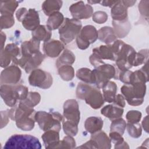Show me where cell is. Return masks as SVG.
Wrapping results in <instances>:
<instances>
[{"instance_id":"6da1fadb","label":"cell","mask_w":149,"mask_h":149,"mask_svg":"<svg viewBox=\"0 0 149 149\" xmlns=\"http://www.w3.org/2000/svg\"><path fill=\"white\" fill-rule=\"evenodd\" d=\"M36 111L19 102L17 107L8 110L9 118L16 122V126L23 131H30L35 124Z\"/></svg>"},{"instance_id":"7a4b0ae2","label":"cell","mask_w":149,"mask_h":149,"mask_svg":"<svg viewBox=\"0 0 149 149\" xmlns=\"http://www.w3.org/2000/svg\"><path fill=\"white\" fill-rule=\"evenodd\" d=\"M122 95L128 104L139 106L143 104L146 93L145 83L136 82L131 85H123L120 88Z\"/></svg>"},{"instance_id":"3957f363","label":"cell","mask_w":149,"mask_h":149,"mask_svg":"<svg viewBox=\"0 0 149 149\" xmlns=\"http://www.w3.org/2000/svg\"><path fill=\"white\" fill-rule=\"evenodd\" d=\"M35 120L40 128L44 132L49 130L59 132L61 129V122L63 120V116L58 112H47L40 111L36 112Z\"/></svg>"},{"instance_id":"277c9868","label":"cell","mask_w":149,"mask_h":149,"mask_svg":"<svg viewBox=\"0 0 149 149\" xmlns=\"http://www.w3.org/2000/svg\"><path fill=\"white\" fill-rule=\"evenodd\" d=\"M41 148L37 137L30 134H14L5 144L3 148Z\"/></svg>"},{"instance_id":"5b68a950","label":"cell","mask_w":149,"mask_h":149,"mask_svg":"<svg viewBox=\"0 0 149 149\" xmlns=\"http://www.w3.org/2000/svg\"><path fill=\"white\" fill-rule=\"evenodd\" d=\"M82 27L80 20L76 19L65 18L59 29V38L65 45L71 42L79 34Z\"/></svg>"},{"instance_id":"8992f818","label":"cell","mask_w":149,"mask_h":149,"mask_svg":"<svg viewBox=\"0 0 149 149\" xmlns=\"http://www.w3.org/2000/svg\"><path fill=\"white\" fill-rule=\"evenodd\" d=\"M136 54V51L131 45L123 42L115 54V61L118 69L120 71L130 69L133 65Z\"/></svg>"},{"instance_id":"52a82bcc","label":"cell","mask_w":149,"mask_h":149,"mask_svg":"<svg viewBox=\"0 0 149 149\" xmlns=\"http://www.w3.org/2000/svg\"><path fill=\"white\" fill-rule=\"evenodd\" d=\"M95 84L98 88H102L110 79H118V73L115 68L110 64L104 63L93 70Z\"/></svg>"},{"instance_id":"ba28073f","label":"cell","mask_w":149,"mask_h":149,"mask_svg":"<svg viewBox=\"0 0 149 149\" xmlns=\"http://www.w3.org/2000/svg\"><path fill=\"white\" fill-rule=\"evenodd\" d=\"M28 80L31 86L42 89L49 88L53 83L51 74L49 72L40 69H36L31 71Z\"/></svg>"},{"instance_id":"9c48e42d","label":"cell","mask_w":149,"mask_h":149,"mask_svg":"<svg viewBox=\"0 0 149 149\" xmlns=\"http://www.w3.org/2000/svg\"><path fill=\"white\" fill-rule=\"evenodd\" d=\"M98 38V31L92 25H87L81 28L76 38L77 46L82 49H87L90 44L94 43Z\"/></svg>"},{"instance_id":"30bf717a","label":"cell","mask_w":149,"mask_h":149,"mask_svg":"<svg viewBox=\"0 0 149 149\" xmlns=\"http://www.w3.org/2000/svg\"><path fill=\"white\" fill-rule=\"evenodd\" d=\"M40 41L33 38L24 41L20 47L21 57L19 59L16 65H19L23 69L26 60L30 56L40 51Z\"/></svg>"},{"instance_id":"8fae6325","label":"cell","mask_w":149,"mask_h":149,"mask_svg":"<svg viewBox=\"0 0 149 149\" xmlns=\"http://www.w3.org/2000/svg\"><path fill=\"white\" fill-rule=\"evenodd\" d=\"M63 119L79 124L80 119V112L79 104L76 100L69 99L66 100L63 104Z\"/></svg>"},{"instance_id":"7c38bea8","label":"cell","mask_w":149,"mask_h":149,"mask_svg":"<svg viewBox=\"0 0 149 149\" xmlns=\"http://www.w3.org/2000/svg\"><path fill=\"white\" fill-rule=\"evenodd\" d=\"M22 71L16 65L5 68L1 73V84L15 85L20 81Z\"/></svg>"},{"instance_id":"4fadbf2b","label":"cell","mask_w":149,"mask_h":149,"mask_svg":"<svg viewBox=\"0 0 149 149\" xmlns=\"http://www.w3.org/2000/svg\"><path fill=\"white\" fill-rule=\"evenodd\" d=\"M69 11L73 18L81 20L87 19L93 15V8L89 4H85L80 1L73 3L69 7Z\"/></svg>"},{"instance_id":"5bb4252c","label":"cell","mask_w":149,"mask_h":149,"mask_svg":"<svg viewBox=\"0 0 149 149\" xmlns=\"http://www.w3.org/2000/svg\"><path fill=\"white\" fill-rule=\"evenodd\" d=\"M86 104L94 109L100 108L104 104V99L98 88L91 87L84 97Z\"/></svg>"},{"instance_id":"9a60e30c","label":"cell","mask_w":149,"mask_h":149,"mask_svg":"<svg viewBox=\"0 0 149 149\" xmlns=\"http://www.w3.org/2000/svg\"><path fill=\"white\" fill-rule=\"evenodd\" d=\"M42 49L45 55L47 56L56 58L65 49V44L61 41L51 40L44 42Z\"/></svg>"},{"instance_id":"2e32d148","label":"cell","mask_w":149,"mask_h":149,"mask_svg":"<svg viewBox=\"0 0 149 149\" xmlns=\"http://www.w3.org/2000/svg\"><path fill=\"white\" fill-rule=\"evenodd\" d=\"M1 96L6 105L10 107H13L18 100L15 85L11 84H1Z\"/></svg>"},{"instance_id":"e0dca14e","label":"cell","mask_w":149,"mask_h":149,"mask_svg":"<svg viewBox=\"0 0 149 149\" xmlns=\"http://www.w3.org/2000/svg\"><path fill=\"white\" fill-rule=\"evenodd\" d=\"M21 22L26 30L33 31L40 26V23L38 12L35 9H29Z\"/></svg>"},{"instance_id":"ac0fdd59","label":"cell","mask_w":149,"mask_h":149,"mask_svg":"<svg viewBox=\"0 0 149 149\" xmlns=\"http://www.w3.org/2000/svg\"><path fill=\"white\" fill-rule=\"evenodd\" d=\"M59 132L55 130L45 131L41 138L46 148H55L59 142Z\"/></svg>"},{"instance_id":"d6986e66","label":"cell","mask_w":149,"mask_h":149,"mask_svg":"<svg viewBox=\"0 0 149 149\" xmlns=\"http://www.w3.org/2000/svg\"><path fill=\"white\" fill-rule=\"evenodd\" d=\"M111 17L113 20L122 21L127 18V8L122 1H118L111 8Z\"/></svg>"},{"instance_id":"ffe728a7","label":"cell","mask_w":149,"mask_h":149,"mask_svg":"<svg viewBox=\"0 0 149 149\" xmlns=\"http://www.w3.org/2000/svg\"><path fill=\"white\" fill-rule=\"evenodd\" d=\"M113 29L117 38H124L129 33L131 29V25L128 18L122 21L112 20Z\"/></svg>"},{"instance_id":"44dd1931","label":"cell","mask_w":149,"mask_h":149,"mask_svg":"<svg viewBox=\"0 0 149 149\" xmlns=\"http://www.w3.org/2000/svg\"><path fill=\"white\" fill-rule=\"evenodd\" d=\"M123 112V108L120 107L114 104L107 105L101 110V113L111 120L121 118Z\"/></svg>"},{"instance_id":"7402d4cb","label":"cell","mask_w":149,"mask_h":149,"mask_svg":"<svg viewBox=\"0 0 149 149\" xmlns=\"http://www.w3.org/2000/svg\"><path fill=\"white\" fill-rule=\"evenodd\" d=\"M45 59V55L40 51L29 57L25 62L23 69L27 73H29L33 70L37 69Z\"/></svg>"},{"instance_id":"603a6c76","label":"cell","mask_w":149,"mask_h":149,"mask_svg":"<svg viewBox=\"0 0 149 149\" xmlns=\"http://www.w3.org/2000/svg\"><path fill=\"white\" fill-rule=\"evenodd\" d=\"M91 139L97 143L98 148L109 149L111 148V141L107 134L103 131H98L92 134Z\"/></svg>"},{"instance_id":"cb8c5ba5","label":"cell","mask_w":149,"mask_h":149,"mask_svg":"<svg viewBox=\"0 0 149 149\" xmlns=\"http://www.w3.org/2000/svg\"><path fill=\"white\" fill-rule=\"evenodd\" d=\"M98 38L107 45H109L115 41L117 37L113 28L109 26H104L98 31Z\"/></svg>"},{"instance_id":"d4e9b609","label":"cell","mask_w":149,"mask_h":149,"mask_svg":"<svg viewBox=\"0 0 149 149\" xmlns=\"http://www.w3.org/2000/svg\"><path fill=\"white\" fill-rule=\"evenodd\" d=\"M104 122L100 117L90 116L84 122V128L88 133L93 134L100 131L103 127Z\"/></svg>"},{"instance_id":"484cf974","label":"cell","mask_w":149,"mask_h":149,"mask_svg":"<svg viewBox=\"0 0 149 149\" xmlns=\"http://www.w3.org/2000/svg\"><path fill=\"white\" fill-rule=\"evenodd\" d=\"M32 38L38 41L47 42L50 40L52 36V31L47 26L40 25L35 29L31 33Z\"/></svg>"},{"instance_id":"4316f807","label":"cell","mask_w":149,"mask_h":149,"mask_svg":"<svg viewBox=\"0 0 149 149\" xmlns=\"http://www.w3.org/2000/svg\"><path fill=\"white\" fill-rule=\"evenodd\" d=\"M102 88L103 93L102 96L104 101L109 103L113 102L117 91V86L116 83L113 81H109Z\"/></svg>"},{"instance_id":"83f0119b","label":"cell","mask_w":149,"mask_h":149,"mask_svg":"<svg viewBox=\"0 0 149 149\" xmlns=\"http://www.w3.org/2000/svg\"><path fill=\"white\" fill-rule=\"evenodd\" d=\"M93 52L95 53L101 59L115 61V55L112 51L111 44L100 45L93 49Z\"/></svg>"},{"instance_id":"f1b7e54d","label":"cell","mask_w":149,"mask_h":149,"mask_svg":"<svg viewBox=\"0 0 149 149\" xmlns=\"http://www.w3.org/2000/svg\"><path fill=\"white\" fill-rule=\"evenodd\" d=\"M62 1L59 0H47L42 5V9L47 16H50L51 14L59 12L62 7Z\"/></svg>"},{"instance_id":"f546056e","label":"cell","mask_w":149,"mask_h":149,"mask_svg":"<svg viewBox=\"0 0 149 149\" xmlns=\"http://www.w3.org/2000/svg\"><path fill=\"white\" fill-rule=\"evenodd\" d=\"M64 17L62 13L59 12H55L49 16L47 22V26L50 30H54L61 26L64 21Z\"/></svg>"},{"instance_id":"4dcf8cb0","label":"cell","mask_w":149,"mask_h":149,"mask_svg":"<svg viewBox=\"0 0 149 149\" xmlns=\"http://www.w3.org/2000/svg\"><path fill=\"white\" fill-rule=\"evenodd\" d=\"M75 61V55L70 50L68 49H64L62 54L57 59L56 66L57 68L63 65H71Z\"/></svg>"},{"instance_id":"1f68e13d","label":"cell","mask_w":149,"mask_h":149,"mask_svg":"<svg viewBox=\"0 0 149 149\" xmlns=\"http://www.w3.org/2000/svg\"><path fill=\"white\" fill-rule=\"evenodd\" d=\"M76 77L83 82L87 84H94L95 80L93 70L87 68H82L76 72Z\"/></svg>"},{"instance_id":"d6a6232c","label":"cell","mask_w":149,"mask_h":149,"mask_svg":"<svg viewBox=\"0 0 149 149\" xmlns=\"http://www.w3.org/2000/svg\"><path fill=\"white\" fill-rule=\"evenodd\" d=\"M1 14H11L13 15L16 9L19 5L16 1H2L0 3Z\"/></svg>"},{"instance_id":"836d02e7","label":"cell","mask_w":149,"mask_h":149,"mask_svg":"<svg viewBox=\"0 0 149 149\" xmlns=\"http://www.w3.org/2000/svg\"><path fill=\"white\" fill-rule=\"evenodd\" d=\"M40 100L41 95L38 92H30L26 98L24 100L20 101V103L29 108H33L34 107L39 104Z\"/></svg>"},{"instance_id":"e575fe53","label":"cell","mask_w":149,"mask_h":149,"mask_svg":"<svg viewBox=\"0 0 149 149\" xmlns=\"http://www.w3.org/2000/svg\"><path fill=\"white\" fill-rule=\"evenodd\" d=\"M58 74L64 81H70L74 76V70L71 65H63L58 68Z\"/></svg>"},{"instance_id":"d590c367","label":"cell","mask_w":149,"mask_h":149,"mask_svg":"<svg viewBox=\"0 0 149 149\" xmlns=\"http://www.w3.org/2000/svg\"><path fill=\"white\" fill-rule=\"evenodd\" d=\"M4 49L10 55L12 61L14 64L16 65L17 61L22 55L21 50L19 47L14 43H10L7 44Z\"/></svg>"},{"instance_id":"8d00e7d4","label":"cell","mask_w":149,"mask_h":149,"mask_svg":"<svg viewBox=\"0 0 149 149\" xmlns=\"http://www.w3.org/2000/svg\"><path fill=\"white\" fill-rule=\"evenodd\" d=\"M126 127V122L122 118H119L112 120L110 126L111 132H116L123 135Z\"/></svg>"},{"instance_id":"74e56055","label":"cell","mask_w":149,"mask_h":149,"mask_svg":"<svg viewBox=\"0 0 149 149\" xmlns=\"http://www.w3.org/2000/svg\"><path fill=\"white\" fill-rule=\"evenodd\" d=\"M62 127L67 136L73 137L76 136L78 132V125L65 119L62 120Z\"/></svg>"},{"instance_id":"f35d334b","label":"cell","mask_w":149,"mask_h":149,"mask_svg":"<svg viewBox=\"0 0 149 149\" xmlns=\"http://www.w3.org/2000/svg\"><path fill=\"white\" fill-rule=\"evenodd\" d=\"M126 127L127 132L130 136L133 138L137 139L141 137L142 134V128L140 124L139 123H126Z\"/></svg>"},{"instance_id":"ab89813d","label":"cell","mask_w":149,"mask_h":149,"mask_svg":"<svg viewBox=\"0 0 149 149\" xmlns=\"http://www.w3.org/2000/svg\"><path fill=\"white\" fill-rule=\"evenodd\" d=\"M1 29H9L15 24V19L13 15L3 14L1 15L0 17Z\"/></svg>"},{"instance_id":"60d3db41","label":"cell","mask_w":149,"mask_h":149,"mask_svg":"<svg viewBox=\"0 0 149 149\" xmlns=\"http://www.w3.org/2000/svg\"><path fill=\"white\" fill-rule=\"evenodd\" d=\"M148 49H141L136 52L135 59L133 62V66H138L148 61Z\"/></svg>"},{"instance_id":"b9f144b4","label":"cell","mask_w":149,"mask_h":149,"mask_svg":"<svg viewBox=\"0 0 149 149\" xmlns=\"http://www.w3.org/2000/svg\"><path fill=\"white\" fill-rule=\"evenodd\" d=\"M76 147V141L72 136H66L62 140L59 141L55 148H74Z\"/></svg>"},{"instance_id":"7bdbcfd3","label":"cell","mask_w":149,"mask_h":149,"mask_svg":"<svg viewBox=\"0 0 149 149\" xmlns=\"http://www.w3.org/2000/svg\"><path fill=\"white\" fill-rule=\"evenodd\" d=\"M92 86L86 83L80 82L76 88V94L77 98L80 100H84V97L88 91V90L91 88Z\"/></svg>"},{"instance_id":"ee69618b","label":"cell","mask_w":149,"mask_h":149,"mask_svg":"<svg viewBox=\"0 0 149 149\" xmlns=\"http://www.w3.org/2000/svg\"><path fill=\"white\" fill-rule=\"evenodd\" d=\"M15 88L18 100L22 101L26 98L29 94L28 88L22 84H15Z\"/></svg>"},{"instance_id":"f6af8a7d","label":"cell","mask_w":149,"mask_h":149,"mask_svg":"<svg viewBox=\"0 0 149 149\" xmlns=\"http://www.w3.org/2000/svg\"><path fill=\"white\" fill-rule=\"evenodd\" d=\"M142 114L141 113L136 110H131L127 112L126 115V118L127 120V122L134 123H139L141 118Z\"/></svg>"},{"instance_id":"bcb514c9","label":"cell","mask_w":149,"mask_h":149,"mask_svg":"<svg viewBox=\"0 0 149 149\" xmlns=\"http://www.w3.org/2000/svg\"><path fill=\"white\" fill-rule=\"evenodd\" d=\"M93 20L98 24H103L108 20V15L104 11H97L93 15Z\"/></svg>"},{"instance_id":"7dc6e473","label":"cell","mask_w":149,"mask_h":149,"mask_svg":"<svg viewBox=\"0 0 149 149\" xmlns=\"http://www.w3.org/2000/svg\"><path fill=\"white\" fill-rule=\"evenodd\" d=\"M11 61L10 55L5 49L1 50V66L5 68L8 67Z\"/></svg>"},{"instance_id":"c3c4849f","label":"cell","mask_w":149,"mask_h":149,"mask_svg":"<svg viewBox=\"0 0 149 149\" xmlns=\"http://www.w3.org/2000/svg\"><path fill=\"white\" fill-rule=\"evenodd\" d=\"M148 1H141L138 6L141 15L146 17L147 20H148Z\"/></svg>"},{"instance_id":"681fc988","label":"cell","mask_w":149,"mask_h":149,"mask_svg":"<svg viewBox=\"0 0 149 149\" xmlns=\"http://www.w3.org/2000/svg\"><path fill=\"white\" fill-rule=\"evenodd\" d=\"M109 137L111 141L115 144V146L119 145L123 141H125L122 135L116 132H110L109 134Z\"/></svg>"},{"instance_id":"f907efd6","label":"cell","mask_w":149,"mask_h":149,"mask_svg":"<svg viewBox=\"0 0 149 149\" xmlns=\"http://www.w3.org/2000/svg\"><path fill=\"white\" fill-rule=\"evenodd\" d=\"M89 61L90 63L95 68H97L99 66L105 63L104 62V61H102V59H101L98 56V55H97L95 53L93 52V54L90 55V56L89 57Z\"/></svg>"},{"instance_id":"816d5d0a","label":"cell","mask_w":149,"mask_h":149,"mask_svg":"<svg viewBox=\"0 0 149 149\" xmlns=\"http://www.w3.org/2000/svg\"><path fill=\"white\" fill-rule=\"evenodd\" d=\"M113 104L122 107V108H124L125 107L126 103H125V98L124 97L121 95V94H117L116 95L115 99L112 102Z\"/></svg>"},{"instance_id":"f5cc1de1","label":"cell","mask_w":149,"mask_h":149,"mask_svg":"<svg viewBox=\"0 0 149 149\" xmlns=\"http://www.w3.org/2000/svg\"><path fill=\"white\" fill-rule=\"evenodd\" d=\"M1 128H3L4 126H5L9 122L8 118H9L8 110L1 111Z\"/></svg>"},{"instance_id":"db71d44e","label":"cell","mask_w":149,"mask_h":149,"mask_svg":"<svg viewBox=\"0 0 149 149\" xmlns=\"http://www.w3.org/2000/svg\"><path fill=\"white\" fill-rule=\"evenodd\" d=\"M77 148H98V146L95 141L90 139L89 141L86 142L80 146L77 147Z\"/></svg>"},{"instance_id":"11a10c76","label":"cell","mask_w":149,"mask_h":149,"mask_svg":"<svg viewBox=\"0 0 149 149\" xmlns=\"http://www.w3.org/2000/svg\"><path fill=\"white\" fill-rule=\"evenodd\" d=\"M28 10L25 8H21L16 12V17L18 21L22 22L25 15L27 13Z\"/></svg>"},{"instance_id":"9f6ffc18","label":"cell","mask_w":149,"mask_h":149,"mask_svg":"<svg viewBox=\"0 0 149 149\" xmlns=\"http://www.w3.org/2000/svg\"><path fill=\"white\" fill-rule=\"evenodd\" d=\"M117 1H101L100 3L102 6L112 8L117 2Z\"/></svg>"},{"instance_id":"6f0895ef","label":"cell","mask_w":149,"mask_h":149,"mask_svg":"<svg viewBox=\"0 0 149 149\" xmlns=\"http://www.w3.org/2000/svg\"><path fill=\"white\" fill-rule=\"evenodd\" d=\"M6 34L3 32L1 31V50H2L4 47V44L6 41Z\"/></svg>"},{"instance_id":"680465c9","label":"cell","mask_w":149,"mask_h":149,"mask_svg":"<svg viewBox=\"0 0 149 149\" xmlns=\"http://www.w3.org/2000/svg\"><path fill=\"white\" fill-rule=\"evenodd\" d=\"M142 126H143V129H144V130L148 133V116H146L143 122H142Z\"/></svg>"},{"instance_id":"91938a15","label":"cell","mask_w":149,"mask_h":149,"mask_svg":"<svg viewBox=\"0 0 149 149\" xmlns=\"http://www.w3.org/2000/svg\"><path fill=\"white\" fill-rule=\"evenodd\" d=\"M114 148L115 149H117V148H129V146L128 144L126 141H123L120 144L117 145V146H115Z\"/></svg>"},{"instance_id":"94428289","label":"cell","mask_w":149,"mask_h":149,"mask_svg":"<svg viewBox=\"0 0 149 149\" xmlns=\"http://www.w3.org/2000/svg\"><path fill=\"white\" fill-rule=\"evenodd\" d=\"M122 2L127 8H129L132 6L136 2V1H122Z\"/></svg>"},{"instance_id":"6125c7cd","label":"cell","mask_w":149,"mask_h":149,"mask_svg":"<svg viewBox=\"0 0 149 149\" xmlns=\"http://www.w3.org/2000/svg\"><path fill=\"white\" fill-rule=\"evenodd\" d=\"M87 2L88 3H91V4H94V3H100V1H97V2H94V1H88Z\"/></svg>"}]
</instances>
